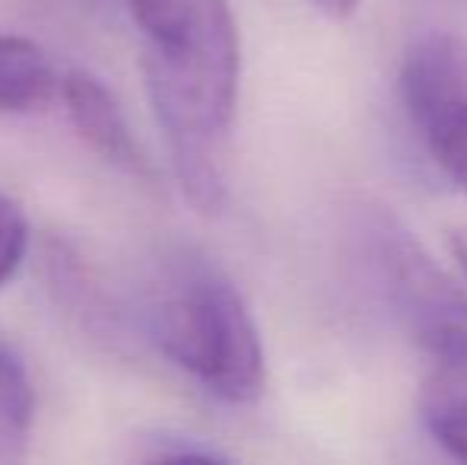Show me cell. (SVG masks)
Masks as SVG:
<instances>
[{"mask_svg":"<svg viewBox=\"0 0 467 465\" xmlns=\"http://www.w3.org/2000/svg\"><path fill=\"white\" fill-rule=\"evenodd\" d=\"M140 36V68L185 198L216 211L226 198L223 147L239 102L242 48L226 0H124Z\"/></svg>","mask_w":467,"mask_h":465,"instance_id":"obj_1","label":"cell"},{"mask_svg":"<svg viewBox=\"0 0 467 465\" xmlns=\"http://www.w3.org/2000/svg\"><path fill=\"white\" fill-rule=\"evenodd\" d=\"M147 338L172 366L226 405H252L267 386L258 322L223 268L197 252L175 255L150 284Z\"/></svg>","mask_w":467,"mask_h":465,"instance_id":"obj_2","label":"cell"},{"mask_svg":"<svg viewBox=\"0 0 467 465\" xmlns=\"http://www.w3.org/2000/svg\"><path fill=\"white\" fill-rule=\"evenodd\" d=\"M363 242L388 303L442 376L467 379V291L385 211L363 217Z\"/></svg>","mask_w":467,"mask_h":465,"instance_id":"obj_3","label":"cell"},{"mask_svg":"<svg viewBox=\"0 0 467 465\" xmlns=\"http://www.w3.org/2000/svg\"><path fill=\"white\" fill-rule=\"evenodd\" d=\"M400 96L430 160L467 192V38L420 36L400 68Z\"/></svg>","mask_w":467,"mask_h":465,"instance_id":"obj_4","label":"cell"},{"mask_svg":"<svg viewBox=\"0 0 467 465\" xmlns=\"http://www.w3.org/2000/svg\"><path fill=\"white\" fill-rule=\"evenodd\" d=\"M61 100L67 106L70 124H74L77 134L83 137V143L93 153H99L111 166H118L121 173L147 179L150 175L147 156H143L140 143H137L118 100L99 77L83 74V70L67 74L61 80Z\"/></svg>","mask_w":467,"mask_h":465,"instance_id":"obj_5","label":"cell"},{"mask_svg":"<svg viewBox=\"0 0 467 465\" xmlns=\"http://www.w3.org/2000/svg\"><path fill=\"white\" fill-rule=\"evenodd\" d=\"M61 93V77L36 42L0 32V115H29Z\"/></svg>","mask_w":467,"mask_h":465,"instance_id":"obj_6","label":"cell"},{"mask_svg":"<svg viewBox=\"0 0 467 465\" xmlns=\"http://www.w3.org/2000/svg\"><path fill=\"white\" fill-rule=\"evenodd\" d=\"M36 386L23 357L0 342V465H32Z\"/></svg>","mask_w":467,"mask_h":465,"instance_id":"obj_7","label":"cell"},{"mask_svg":"<svg viewBox=\"0 0 467 465\" xmlns=\"http://www.w3.org/2000/svg\"><path fill=\"white\" fill-rule=\"evenodd\" d=\"M423 424L458 465H467V379L439 373L423 392Z\"/></svg>","mask_w":467,"mask_h":465,"instance_id":"obj_8","label":"cell"},{"mask_svg":"<svg viewBox=\"0 0 467 465\" xmlns=\"http://www.w3.org/2000/svg\"><path fill=\"white\" fill-rule=\"evenodd\" d=\"M29 248V217L13 195L0 192V287L16 274Z\"/></svg>","mask_w":467,"mask_h":465,"instance_id":"obj_9","label":"cell"},{"mask_svg":"<svg viewBox=\"0 0 467 465\" xmlns=\"http://www.w3.org/2000/svg\"><path fill=\"white\" fill-rule=\"evenodd\" d=\"M150 465H229V462L213 460V456H203V453H175V456H162V460Z\"/></svg>","mask_w":467,"mask_h":465,"instance_id":"obj_10","label":"cell"},{"mask_svg":"<svg viewBox=\"0 0 467 465\" xmlns=\"http://www.w3.org/2000/svg\"><path fill=\"white\" fill-rule=\"evenodd\" d=\"M449 248L451 255H455V261L467 271V227H462V230H451L449 236Z\"/></svg>","mask_w":467,"mask_h":465,"instance_id":"obj_11","label":"cell"}]
</instances>
